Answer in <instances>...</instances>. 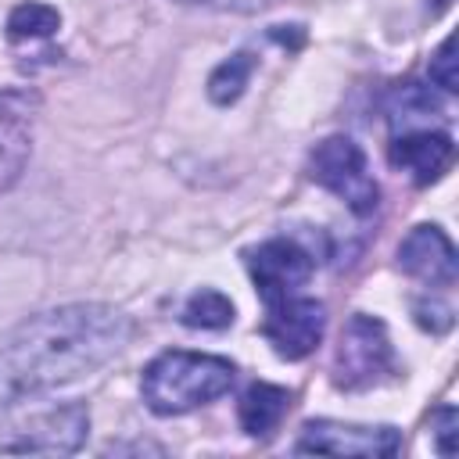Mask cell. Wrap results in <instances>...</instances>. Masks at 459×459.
Wrapping results in <instances>:
<instances>
[{
    "instance_id": "cell-4",
    "label": "cell",
    "mask_w": 459,
    "mask_h": 459,
    "mask_svg": "<svg viewBox=\"0 0 459 459\" xmlns=\"http://www.w3.org/2000/svg\"><path fill=\"white\" fill-rule=\"evenodd\" d=\"M394 369V348L387 326L366 312L351 316L341 330V344L333 355V384L344 391H362L380 384Z\"/></svg>"
},
{
    "instance_id": "cell-20",
    "label": "cell",
    "mask_w": 459,
    "mask_h": 459,
    "mask_svg": "<svg viewBox=\"0 0 459 459\" xmlns=\"http://www.w3.org/2000/svg\"><path fill=\"white\" fill-rule=\"evenodd\" d=\"M179 4H204V7H222V11H255L269 0H179Z\"/></svg>"
},
{
    "instance_id": "cell-3",
    "label": "cell",
    "mask_w": 459,
    "mask_h": 459,
    "mask_svg": "<svg viewBox=\"0 0 459 459\" xmlns=\"http://www.w3.org/2000/svg\"><path fill=\"white\" fill-rule=\"evenodd\" d=\"M312 179L337 194L355 215H373L380 204V186L369 176L366 154L351 136H326L323 143H316L312 158H308Z\"/></svg>"
},
{
    "instance_id": "cell-11",
    "label": "cell",
    "mask_w": 459,
    "mask_h": 459,
    "mask_svg": "<svg viewBox=\"0 0 459 459\" xmlns=\"http://www.w3.org/2000/svg\"><path fill=\"white\" fill-rule=\"evenodd\" d=\"M398 265L402 273L430 283V287H452L459 276L455 247L441 226H416L398 244Z\"/></svg>"
},
{
    "instance_id": "cell-9",
    "label": "cell",
    "mask_w": 459,
    "mask_h": 459,
    "mask_svg": "<svg viewBox=\"0 0 459 459\" xmlns=\"http://www.w3.org/2000/svg\"><path fill=\"white\" fill-rule=\"evenodd\" d=\"M39 97L32 90L0 93V194L11 190L32 151V122Z\"/></svg>"
},
{
    "instance_id": "cell-18",
    "label": "cell",
    "mask_w": 459,
    "mask_h": 459,
    "mask_svg": "<svg viewBox=\"0 0 459 459\" xmlns=\"http://www.w3.org/2000/svg\"><path fill=\"white\" fill-rule=\"evenodd\" d=\"M412 312H416V323H420L423 330H430V333H445V330L452 326V308L441 305V301L420 298V301L412 305Z\"/></svg>"
},
{
    "instance_id": "cell-6",
    "label": "cell",
    "mask_w": 459,
    "mask_h": 459,
    "mask_svg": "<svg viewBox=\"0 0 459 459\" xmlns=\"http://www.w3.org/2000/svg\"><path fill=\"white\" fill-rule=\"evenodd\" d=\"M323 330H326V308L316 298L290 294V298L265 305L262 333L280 359H290V362L305 359L323 341Z\"/></svg>"
},
{
    "instance_id": "cell-17",
    "label": "cell",
    "mask_w": 459,
    "mask_h": 459,
    "mask_svg": "<svg viewBox=\"0 0 459 459\" xmlns=\"http://www.w3.org/2000/svg\"><path fill=\"white\" fill-rule=\"evenodd\" d=\"M452 50H455V39L448 36L437 47V54L430 57V82H437L445 93H455V57H452Z\"/></svg>"
},
{
    "instance_id": "cell-1",
    "label": "cell",
    "mask_w": 459,
    "mask_h": 459,
    "mask_svg": "<svg viewBox=\"0 0 459 459\" xmlns=\"http://www.w3.org/2000/svg\"><path fill=\"white\" fill-rule=\"evenodd\" d=\"M129 333V319L111 305H61L25 319L0 344V409L90 377Z\"/></svg>"
},
{
    "instance_id": "cell-15",
    "label": "cell",
    "mask_w": 459,
    "mask_h": 459,
    "mask_svg": "<svg viewBox=\"0 0 459 459\" xmlns=\"http://www.w3.org/2000/svg\"><path fill=\"white\" fill-rule=\"evenodd\" d=\"M251 72H255V57H251L247 50L233 54L230 61H222V65L208 75V97H212L215 104H233V100L244 93Z\"/></svg>"
},
{
    "instance_id": "cell-7",
    "label": "cell",
    "mask_w": 459,
    "mask_h": 459,
    "mask_svg": "<svg viewBox=\"0 0 459 459\" xmlns=\"http://www.w3.org/2000/svg\"><path fill=\"white\" fill-rule=\"evenodd\" d=\"M402 448V434L394 427H362L341 420H308L294 452L319 455H359V459H387Z\"/></svg>"
},
{
    "instance_id": "cell-8",
    "label": "cell",
    "mask_w": 459,
    "mask_h": 459,
    "mask_svg": "<svg viewBox=\"0 0 459 459\" xmlns=\"http://www.w3.org/2000/svg\"><path fill=\"white\" fill-rule=\"evenodd\" d=\"M90 430V412L86 405L72 402L61 409H50L36 416L29 427L18 430V437L0 441V452H39V455H68L79 452Z\"/></svg>"
},
{
    "instance_id": "cell-13",
    "label": "cell",
    "mask_w": 459,
    "mask_h": 459,
    "mask_svg": "<svg viewBox=\"0 0 459 459\" xmlns=\"http://www.w3.org/2000/svg\"><path fill=\"white\" fill-rule=\"evenodd\" d=\"M57 25H61L57 7L39 4V0H25L7 14V36L11 39H43V36H54Z\"/></svg>"
},
{
    "instance_id": "cell-2",
    "label": "cell",
    "mask_w": 459,
    "mask_h": 459,
    "mask_svg": "<svg viewBox=\"0 0 459 459\" xmlns=\"http://www.w3.org/2000/svg\"><path fill=\"white\" fill-rule=\"evenodd\" d=\"M237 366L222 355L161 351L143 369V402L158 416H183L230 391Z\"/></svg>"
},
{
    "instance_id": "cell-14",
    "label": "cell",
    "mask_w": 459,
    "mask_h": 459,
    "mask_svg": "<svg viewBox=\"0 0 459 459\" xmlns=\"http://www.w3.org/2000/svg\"><path fill=\"white\" fill-rule=\"evenodd\" d=\"M186 326H201V330H222L233 323V301L212 287L190 294V301L183 305V316H179Z\"/></svg>"
},
{
    "instance_id": "cell-16",
    "label": "cell",
    "mask_w": 459,
    "mask_h": 459,
    "mask_svg": "<svg viewBox=\"0 0 459 459\" xmlns=\"http://www.w3.org/2000/svg\"><path fill=\"white\" fill-rule=\"evenodd\" d=\"M441 115V100L434 97V90L430 86H423V82H405V86H398L394 93H391V104H387V118L394 122V126H409L412 118H423V115Z\"/></svg>"
},
{
    "instance_id": "cell-10",
    "label": "cell",
    "mask_w": 459,
    "mask_h": 459,
    "mask_svg": "<svg viewBox=\"0 0 459 459\" xmlns=\"http://www.w3.org/2000/svg\"><path fill=\"white\" fill-rule=\"evenodd\" d=\"M387 158L394 169L409 172L416 186H427L434 179H441L455 158V143L448 133L441 129H430V126H420V129H402L394 133L391 147H387Z\"/></svg>"
},
{
    "instance_id": "cell-5",
    "label": "cell",
    "mask_w": 459,
    "mask_h": 459,
    "mask_svg": "<svg viewBox=\"0 0 459 459\" xmlns=\"http://www.w3.org/2000/svg\"><path fill=\"white\" fill-rule=\"evenodd\" d=\"M244 265H247V273L255 280V290L265 305L298 294L316 273L312 251L305 244L290 240V237H273V240H262L258 247H247Z\"/></svg>"
},
{
    "instance_id": "cell-19",
    "label": "cell",
    "mask_w": 459,
    "mask_h": 459,
    "mask_svg": "<svg viewBox=\"0 0 459 459\" xmlns=\"http://www.w3.org/2000/svg\"><path fill=\"white\" fill-rule=\"evenodd\" d=\"M434 420H437V452L441 455H455V427H459V416H455V409L452 405H445V409H437L434 412Z\"/></svg>"
},
{
    "instance_id": "cell-12",
    "label": "cell",
    "mask_w": 459,
    "mask_h": 459,
    "mask_svg": "<svg viewBox=\"0 0 459 459\" xmlns=\"http://www.w3.org/2000/svg\"><path fill=\"white\" fill-rule=\"evenodd\" d=\"M290 402H294V391H287L280 384H251L240 394V405H237V416H240L244 434L269 437L280 427V420L287 416Z\"/></svg>"
}]
</instances>
